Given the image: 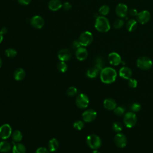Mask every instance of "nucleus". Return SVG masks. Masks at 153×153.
<instances>
[{
  "mask_svg": "<svg viewBox=\"0 0 153 153\" xmlns=\"http://www.w3.org/2000/svg\"><path fill=\"white\" fill-rule=\"evenodd\" d=\"M72 47L73 48H79L80 47H81V45L80 44L78 40H75L72 42Z\"/></svg>",
  "mask_w": 153,
  "mask_h": 153,
  "instance_id": "40",
  "label": "nucleus"
},
{
  "mask_svg": "<svg viewBox=\"0 0 153 153\" xmlns=\"http://www.w3.org/2000/svg\"><path fill=\"white\" fill-rule=\"evenodd\" d=\"M110 11V8L107 5H103L100 7V8L99 10V12L100 14H102L103 16L107 15Z\"/></svg>",
  "mask_w": 153,
  "mask_h": 153,
  "instance_id": "31",
  "label": "nucleus"
},
{
  "mask_svg": "<svg viewBox=\"0 0 153 153\" xmlns=\"http://www.w3.org/2000/svg\"><path fill=\"white\" fill-rule=\"evenodd\" d=\"M62 4L60 0H51L48 4V8L52 11H57L62 7Z\"/></svg>",
  "mask_w": 153,
  "mask_h": 153,
  "instance_id": "20",
  "label": "nucleus"
},
{
  "mask_svg": "<svg viewBox=\"0 0 153 153\" xmlns=\"http://www.w3.org/2000/svg\"><path fill=\"white\" fill-rule=\"evenodd\" d=\"M11 149V146L8 142L6 140H2L0 142V151L1 152H10Z\"/></svg>",
  "mask_w": 153,
  "mask_h": 153,
  "instance_id": "24",
  "label": "nucleus"
},
{
  "mask_svg": "<svg viewBox=\"0 0 153 153\" xmlns=\"http://www.w3.org/2000/svg\"><path fill=\"white\" fill-rule=\"evenodd\" d=\"M137 66L142 70H148L152 66V62L150 58L146 56L139 57L136 62Z\"/></svg>",
  "mask_w": 153,
  "mask_h": 153,
  "instance_id": "4",
  "label": "nucleus"
},
{
  "mask_svg": "<svg viewBox=\"0 0 153 153\" xmlns=\"http://www.w3.org/2000/svg\"><path fill=\"white\" fill-rule=\"evenodd\" d=\"M124 25V21L122 19H117L113 23V26L115 29H120Z\"/></svg>",
  "mask_w": 153,
  "mask_h": 153,
  "instance_id": "29",
  "label": "nucleus"
},
{
  "mask_svg": "<svg viewBox=\"0 0 153 153\" xmlns=\"http://www.w3.org/2000/svg\"><path fill=\"white\" fill-rule=\"evenodd\" d=\"M151 14L147 10H143L137 13L136 16L137 22L142 25L146 24L150 19Z\"/></svg>",
  "mask_w": 153,
  "mask_h": 153,
  "instance_id": "11",
  "label": "nucleus"
},
{
  "mask_svg": "<svg viewBox=\"0 0 153 153\" xmlns=\"http://www.w3.org/2000/svg\"><path fill=\"white\" fill-rule=\"evenodd\" d=\"M128 85L131 88H135L137 87V81L134 78H130L128 79Z\"/></svg>",
  "mask_w": 153,
  "mask_h": 153,
  "instance_id": "36",
  "label": "nucleus"
},
{
  "mask_svg": "<svg viewBox=\"0 0 153 153\" xmlns=\"http://www.w3.org/2000/svg\"><path fill=\"white\" fill-rule=\"evenodd\" d=\"M97 117V112L93 109H88L85 110L82 114L83 121L86 123H90L94 121Z\"/></svg>",
  "mask_w": 153,
  "mask_h": 153,
  "instance_id": "9",
  "label": "nucleus"
},
{
  "mask_svg": "<svg viewBox=\"0 0 153 153\" xmlns=\"http://www.w3.org/2000/svg\"><path fill=\"white\" fill-rule=\"evenodd\" d=\"M115 144L118 148H124L127 145V138L126 136L121 133H118L114 137V139Z\"/></svg>",
  "mask_w": 153,
  "mask_h": 153,
  "instance_id": "10",
  "label": "nucleus"
},
{
  "mask_svg": "<svg viewBox=\"0 0 153 153\" xmlns=\"http://www.w3.org/2000/svg\"><path fill=\"white\" fill-rule=\"evenodd\" d=\"M59 143L57 139L52 138L51 139L48 143V150L50 152H55L59 148Z\"/></svg>",
  "mask_w": 153,
  "mask_h": 153,
  "instance_id": "22",
  "label": "nucleus"
},
{
  "mask_svg": "<svg viewBox=\"0 0 153 153\" xmlns=\"http://www.w3.org/2000/svg\"><path fill=\"white\" fill-rule=\"evenodd\" d=\"M75 56L78 60L80 61L84 60L88 56V52L87 49L83 47H80L76 49Z\"/></svg>",
  "mask_w": 153,
  "mask_h": 153,
  "instance_id": "16",
  "label": "nucleus"
},
{
  "mask_svg": "<svg viewBox=\"0 0 153 153\" xmlns=\"http://www.w3.org/2000/svg\"><path fill=\"white\" fill-rule=\"evenodd\" d=\"M14 78L17 81H22L26 76V72L23 68H18L14 72Z\"/></svg>",
  "mask_w": 153,
  "mask_h": 153,
  "instance_id": "21",
  "label": "nucleus"
},
{
  "mask_svg": "<svg viewBox=\"0 0 153 153\" xmlns=\"http://www.w3.org/2000/svg\"><path fill=\"white\" fill-rule=\"evenodd\" d=\"M57 68L58 71L62 73L66 72V71L68 69V66H67L66 63H65V62H63V61H60V62H59L57 63Z\"/></svg>",
  "mask_w": 153,
  "mask_h": 153,
  "instance_id": "27",
  "label": "nucleus"
},
{
  "mask_svg": "<svg viewBox=\"0 0 153 153\" xmlns=\"http://www.w3.org/2000/svg\"><path fill=\"white\" fill-rule=\"evenodd\" d=\"M94 66L101 71L103 69V59L100 56L96 57V59H95V65Z\"/></svg>",
  "mask_w": 153,
  "mask_h": 153,
  "instance_id": "28",
  "label": "nucleus"
},
{
  "mask_svg": "<svg viewBox=\"0 0 153 153\" xmlns=\"http://www.w3.org/2000/svg\"><path fill=\"white\" fill-rule=\"evenodd\" d=\"M117 75V72L114 68L106 67L100 71V78L103 83L111 84L115 81Z\"/></svg>",
  "mask_w": 153,
  "mask_h": 153,
  "instance_id": "1",
  "label": "nucleus"
},
{
  "mask_svg": "<svg viewBox=\"0 0 153 153\" xmlns=\"http://www.w3.org/2000/svg\"><path fill=\"white\" fill-rule=\"evenodd\" d=\"M119 75L121 78L124 79H128L131 77L132 71L130 69V68L127 66H123L120 69Z\"/></svg>",
  "mask_w": 153,
  "mask_h": 153,
  "instance_id": "17",
  "label": "nucleus"
},
{
  "mask_svg": "<svg viewBox=\"0 0 153 153\" xmlns=\"http://www.w3.org/2000/svg\"><path fill=\"white\" fill-rule=\"evenodd\" d=\"M76 105L80 109L86 108L89 104L88 97L84 93H81L77 96L75 100Z\"/></svg>",
  "mask_w": 153,
  "mask_h": 153,
  "instance_id": "7",
  "label": "nucleus"
},
{
  "mask_svg": "<svg viewBox=\"0 0 153 153\" xmlns=\"http://www.w3.org/2000/svg\"><path fill=\"white\" fill-rule=\"evenodd\" d=\"M73 126L77 130H82L84 127V123L82 121H81V120H78V121H76L74 122V124H73Z\"/></svg>",
  "mask_w": 153,
  "mask_h": 153,
  "instance_id": "34",
  "label": "nucleus"
},
{
  "mask_svg": "<svg viewBox=\"0 0 153 153\" xmlns=\"http://www.w3.org/2000/svg\"><path fill=\"white\" fill-rule=\"evenodd\" d=\"M112 129L114 131L117 133H120V131H121V130H123V126L120 122H114L112 124Z\"/></svg>",
  "mask_w": 153,
  "mask_h": 153,
  "instance_id": "32",
  "label": "nucleus"
},
{
  "mask_svg": "<svg viewBox=\"0 0 153 153\" xmlns=\"http://www.w3.org/2000/svg\"><path fill=\"white\" fill-rule=\"evenodd\" d=\"M103 106L108 110H114L117 107V103L114 99L107 98L103 101Z\"/></svg>",
  "mask_w": 153,
  "mask_h": 153,
  "instance_id": "19",
  "label": "nucleus"
},
{
  "mask_svg": "<svg viewBox=\"0 0 153 153\" xmlns=\"http://www.w3.org/2000/svg\"><path fill=\"white\" fill-rule=\"evenodd\" d=\"M123 120L124 124L127 127L131 128L137 122V117L134 112H128L125 114Z\"/></svg>",
  "mask_w": 153,
  "mask_h": 153,
  "instance_id": "5",
  "label": "nucleus"
},
{
  "mask_svg": "<svg viewBox=\"0 0 153 153\" xmlns=\"http://www.w3.org/2000/svg\"><path fill=\"white\" fill-rule=\"evenodd\" d=\"M19 3L23 5H28L32 0H17Z\"/></svg>",
  "mask_w": 153,
  "mask_h": 153,
  "instance_id": "42",
  "label": "nucleus"
},
{
  "mask_svg": "<svg viewBox=\"0 0 153 153\" xmlns=\"http://www.w3.org/2000/svg\"><path fill=\"white\" fill-rule=\"evenodd\" d=\"M26 149L25 146L20 142H13L12 148L13 153H26Z\"/></svg>",
  "mask_w": 153,
  "mask_h": 153,
  "instance_id": "18",
  "label": "nucleus"
},
{
  "mask_svg": "<svg viewBox=\"0 0 153 153\" xmlns=\"http://www.w3.org/2000/svg\"><path fill=\"white\" fill-rule=\"evenodd\" d=\"M3 40V34L0 32V43Z\"/></svg>",
  "mask_w": 153,
  "mask_h": 153,
  "instance_id": "44",
  "label": "nucleus"
},
{
  "mask_svg": "<svg viewBox=\"0 0 153 153\" xmlns=\"http://www.w3.org/2000/svg\"><path fill=\"white\" fill-rule=\"evenodd\" d=\"M128 13V10L127 6L124 4H119L117 5L115 8V13L116 14L121 18L126 17L127 14Z\"/></svg>",
  "mask_w": 153,
  "mask_h": 153,
  "instance_id": "12",
  "label": "nucleus"
},
{
  "mask_svg": "<svg viewBox=\"0 0 153 153\" xmlns=\"http://www.w3.org/2000/svg\"><path fill=\"white\" fill-rule=\"evenodd\" d=\"M35 153H50V151L45 147H39L36 150Z\"/></svg>",
  "mask_w": 153,
  "mask_h": 153,
  "instance_id": "38",
  "label": "nucleus"
},
{
  "mask_svg": "<svg viewBox=\"0 0 153 153\" xmlns=\"http://www.w3.org/2000/svg\"><path fill=\"white\" fill-rule=\"evenodd\" d=\"M62 7L63 8L64 10L65 11H69L72 8V5H71V4L69 2H65L63 5H62Z\"/></svg>",
  "mask_w": 153,
  "mask_h": 153,
  "instance_id": "39",
  "label": "nucleus"
},
{
  "mask_svg": "<svg viewBox=\"0 0 153 153\" xmlns=\"http://www.w3.org/2000/svg\"><path fill=\"white\" fill-rule=\"evenodd\" d=\"M108 61L110 63V64L114 65V66L118 65L122 62L121 56L116 52L111 53L108 55Z\"/></svg>",
  "mask_w": 153,
  "mask_h": 153,
  "instance_id": "14",
  "label": "nucleus"
},
{
  "mask_svg": "<svg viewBox=\"0 0 153 153\" xmlns=\"http://www.w3.org/2000/svg\"><path fill=\"white\" fill-rule=\"evenodd\" d=\"M31 25L36 29H41L44 25V20L39 16H35L30 20Z\"/></svg>",
  "mask_w": 153,
  "mask_h": 153,
  "instance_id": "13",
  "label": "nucleus"
},
{
  "mask_svg": "<svg viewBox=\"0 0 153 153\" xmlns=\"http://www.w3.org/2000/svg\"><path fill=\"white\" fill-rule=\"evenodd\" d=\"M58 58L60 61L66 62L69 60L71 57V51L67 48H63L61 49L57 54Z\"/></svg>",
  "mask_w": 153,
  "mask_h": 153,
  "instance_id": "15",
  "label": "nucleus"
},
{
  "mask_svg": "<svg viewBox=\"0 0 153 153\" xmlns=\"http://www.w3.org/2000/svg\"><path fill=\"white\" fill-rule=\"evenodd\" d=\"M128 13L131 16H136L138 13H137V11L136 10V9L131 8L130 10H128Z\"/></svg>",
  "mask_w": 153,
  "mask_h": 153,
  "instance_id": "41",
  "label": "nucleus"
},
{
  "mask_svg": "<svg viewBox=\"0 0 153 153\" xmlns=\"http://www.w3.org/2000/svg\"><path fill=\"white\" fill-rule=\"evenodd\" d=\"M93 36L92 33L90 32L85 31L82 32L79 37V42L81 46H88L93 41Z\"/></svg>",
  "mask_w": 153,
  "mask_h": 153,
  "instance_id": "6",
  "label": "nucleus"
},
{
  "mask_svg": "<svg viewBox=\"0 0 153 153\" xmlns=\"http://www.w3.org/2000/svg\"><path fill=\"white\" fill-rule=\"evenodd\" d=\"M11 137L14 142H20L22 140L23 135L20 130H16L12 133Z\"/></svg>",
  "mask_w": 153,
  "mask_h": 153,
  "instance_id": "25",
  "label": "nucleus"
},
{
  "mask_svg": "<svg viewBox=\"0 0 153 153\" xmlns=\"http://www.w3.org/2000/svg\"><path fill=\"white\" fill-rule=\"evenodd\" d=\"M92 153H100L99 151H98L97 150H94L92 152Z\"/></svg>",
  "mask_w": 153,
  "mask_h": 153,
  "instance_id": "46",
  "label": "nucleus"
},
{
  "mask_svg": "<svg viewBox=\"0 0 153 153\" xmlns=\"http://www.w3.org/2000/svg\"><path fill=\"white\" fill-rule=\"evenodd\" d=\"M2 153H4V152H2Z\"/></svg>",
  "mask_w": 153,
  "mask_h": 153,
  "instance_id": "47",
  "label": "nucleus"
},
{
  "mask_svg": "<svg viewBox=\"0 0 153 153\" xmlns=\"http://www.w3.org/2000/svg\"><path fill=\"white\" fill-rule=\"evenodd\" d=\"M137 26V22L134 19H130L127 21L126 23V28L128 31L133 32L134 31Z\"/></svg>",
  "mask_w": 153,
  "mask_h": 153,
  "instance_id": "23",
  "label": "nucleus"
},
{
  "mask_svg": "<svg viewBox=\"0 0 153 153\" xmlns=\"http://www.w3.org/2000/svg\"><path fill=\"white\" fill-rule=\"evenodd\" d=\"M0 32L4 35V34H5L8 32V30H7V29L6 27H2L1 30H0Z\"/></svg>",
  "mask_w": 153,
  "mask_h": 153,
  "instance_id": "43",
  "label": "nucleus"
},
{
  "mask_svg": "<svg viewBox=\"0 0 153 153\" xmlns=\"http://www.w3.org/2000/svg\"><path fill=\"white\" fill-rule=\"evenodd\" d=\"M140 109H141V106L138 103H134L131 106V109L132 110L133 112H134L139 111Z\"/></svg>",
  "mask_w": 153,
  "mask_h": 153,
  "instance_id": "37",
  "label": "nucleus"
},
{
  "mask_svg": "<svg viewBox=\"0 0 153 153\" xmlns=\"http://www.w3.org/2000/svg\"><path fill=\"white\" fill-rule=\"evenodd\" d=\"M12 134V128L8 124H4L0 126V138L7 139L9 138Z\"/></svg>",
  "mask_w": 153,
  "mask_h": 153,
  "instance_id": "8",
  "label": "nucleus"
},
{
  "mask_svg": "<svg viewBox=\"0 0 153 153\" xmlns=\"http://www.w3.org/2000/svg\"><path fill=\"white\" fill-rule=\"evenodd\" d=\"M114 112L118 116H121L123 115L124 112H125V109L122 107V106H118L116 107L114 109Z\"/></svg>",
  "mask_w": 153,
  "mask_h": 153,
  "instance_id": "35",
  "label": "nucleus"
},
{
  "mask_svg": "<svg viewBox=\"0 0 153 153\" xmlns=\"http://www.w3.org/2000/svg\"><path fill=\"white\" fill-rule=\"evenodd\" d=\"M86 142L90 148L94 149L100 148L102 144L101 139L98 136L94 134H90L87 137Z\"/></svg>",
  "mask_w": 153,
  "mask_h": 153,
  "instance_id": "3",
  "label": "nucleus"
},
{
  "mask_svg": "<svg viewBox=\"0 0 153 153\" xmlns=\"http://www.w3.org/2000/svg\"><path fill=\"white\" fill-rule=\"evenodd\" d=\"M78 90L77 88L75 87L74 86H71L69 87L67 90H66V93L69 96H74L77 94Z\"/></svg>",
  "mask_w": 153,
  "mask_h": 153,
  "instance_id": "33",
  "label": "nucleus"
},
{
  "mask_svg": "<svg viewBox=\"0 0 153 153\" xmlns=\"http://www.w3.org/2000/svg\"><path fill=\"white\" fill-rule=\"evenodd\" d=\"M100 71L99 69H98L97 68L94 66V67H92V68L88 69V71H87L86 74L88 78H94L97 76V75H98V74Z\"/></svg>",
  "mask_w": 153,
  "mask_h": 153,
  "instance_id": "26",
  "label": "nucleus"
},
{
  "mask_svg": "<svg viewBox=\"0 0 153 153\" xmlns=\"http://www.w3.org/2000/svg\"><path fill=\"white\" fill-rule=\"evenodd\" d=\"M94 27L97 30L100 32H106L111 28L110 23L107 18L104 16H99L96 18Z\"/></svg>",
  "mask_w": 153,
  "mask_h": 153,
  "instance_id": "2",
  "label": "nucleus"
},
{
  "mask_svg": "<svg viewBox=\"0 0 153 153\" xmlns=\"http://www.w3.org/2000/svg\"><path fill=\"white\" fill-rule=\"evenodd\" d=\"M5 54L8 57L13 58L17 55V51L13 48H9L5 51Z\"/></svg>",
  "mask_w": 153,
  "mask_h": 153,
  "instance_id": "30",
  "label": "nucleus"
},
{
  "mask_svg": "<svg viewBox=\"0 0 153 153\" xmlns=\"http://www.w3.org/2000/svg\"><path fill=\"white\" fill-rule=\"evenodd\" d=\"M2 61L1 58L0 57V68H1V66H2Z\"/></svg>",
  "mask_w": 153,
  "mask_h": 153,
  "instance_id": "45",
  "label": "nucleus"
}]
</instances>
